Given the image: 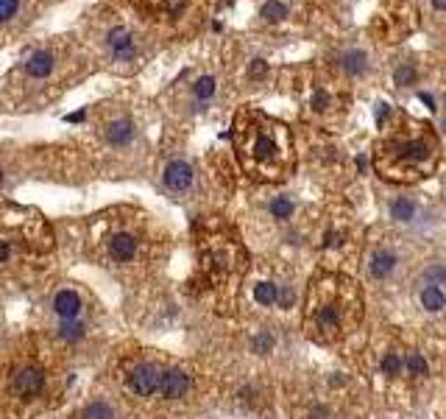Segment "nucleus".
Here are the masks:
<instances>
[{
	"label": "nucleus",
	"mask_w": 446,
	"mask_h": 419,
	"mask_svg": "<svg viewBox=\"0 0 446 419\" xmlns=\"http://www.w3.org/2000/svg\"><path fill=\"white\" fill-rule=\"evenodd\" d=\"M238 157L249 176L257 179H285L293 168V140L290 129L268 118L260 109H243L232 132Z\"/></svg>",
	"instance_id": "1"
},
{
	"label": "nucleus",
	"mask_w": 446,
	"mask_h": 419,
	"mask_svg": "<svg viewBox=\"0 0 446 419\" xmlns=\"http://www.w3.org/2000/svg\"><path fill=\"white\" fill-rule=\"evenodd\" d=\"M440 157L438 137L427 126L399 129L393 137H385L377 145L374 168L390 182H415L435 171Z\"/></svg>",
	"instance_id": "2"
},
{
	"label": "nucleus",
	"mask_w": 446,
	"mask_h": 419,
	"mask_svg": "<svg viewBox=\"0 0 446 419\" xmlns=\"http://www.w3.org/2000/svg\"><path fill=\"white\" fill-rule=\"evenodd\" d=\"M310 335L315 341H335L343 335V308L335 299H324L310 308Z\"/></svg>",
	"instance_id": "3"
},
{
	"label": "nucleus",
	"mask_w": 446,
	"mask_h": 419,
	"mask_svg": "<svg viewBox=\"0 0 446 419\" xmlns=\"http://www.w3.org/2000/svg\"><path fill=\"white\" fill-rule=\"evenodd\" d=\"M106 48L115 62H131L137 56V40L126 26H115L106 31Z\"/></svg>",
	"instance_id": "4"
},
{
	"label": "nucleus",
	"mask_w": 446,
	"mask_h": 419,
	"mask_svg": "<svg viewBox=\"0 0 446 419\" xmlns=\"http://www.w3.org/2000/svg\"><path fill=\"white\" fill-rule=\"evenodd\" d=\"M159 380H162V372L154 363H140L129 374V388L137 397H151L154 391H159Z\"/></svg>",
	"instance_id": "5"
},
{
	"label": "nucleus",
	"mask_w": 446,
	"mask_h": 419,
	"mask_svg": "<svg viewBox=\"0 0 446 419\" xmlns=\"http://www.w3.org/2000/svg\"><path fill=\"white\" fill-rule=\"evenodd\" d=\"M192 179H195V171H192V165H190L187 159H173V162H167L165 171H162V182H165V187L173 190V193L190 190V187H192Z\"/></svg>",
	"instance_id": "6"
},
{
	"label": "nucleus",
	"mask_w": 446,
	"mask_h": 419,
	"mask_svg": "<svg viewBox=\"0 0 446 419\" xmlns=\"http://www.w3.org/2000/svg\"><path fill=\"white\" fill-rule=\"evenodd\" d=\"M338 70L346 76V79H363L368 76L371 70V62H368V54L363 48H343L338 54Z\"/></svg>",
	"instance_id": "7"
},
{
	"label": "nucleus",
	"mask_w": 446,
	"mask_h": 419,
	"mask_svg": "<svg viewBox=\"0 0 446 419\" xmlns=\"http://www.w3.org/2000/svg\"><path fill=\"white\" fill-rule=\"evenodd\" d=\"M12 388H15V394H20V397H34V394H40V391L45 388V372L37 369V366H26V369H20V372L15 374Z\"/></svg>",
	"instance_id": "8"
},
{
	"label": "nucleus",
	"mask_w": 446,
	"mask_h": 419,
	"mask_svg": "<svg viewBox=\"0 0 446 419\" xmlns=\"http://www.w3.org/2000/svg\"><path fill=\"white\" fill-rule=\"evenodd\" d=\"M187 388H190V377H187L184 369H167V372H162L159 394H162L165 400H179V397L187 394Z\"/></svg>",
	"instance_id": "9"
},
{
	"label": "nucleus",
	"mask_w": 446,
	"mask_h": 419,
	"mask_svg": "<svg viewBox=\"0 0 446 419\" xmlns=\"http://www.w3.org/2000/svg\"><path fill=\"white\" fill-rule=\"evenodd\" d=\"M53 68H56V56L51 54V51H34L28 59H26V73L31 76V79H48L51 73H53Z\"/></svg>",
	"instance_id": "10"
},
{
	"label": "nucleus",
	"mask_w": 446,
	"mask_h": 419,
	"mask_svg": "<svg viewBox=\"0 0 446 419\" xmlns=\"http://www.w3.org/2000/svg\"><path fill=\"white\" fill-rule=\"evenodd\" d=\"M106 140H109L112 145H117V148L129 145V143L134 140V123H131V118L120 115V118L109 120V123H106Z\"/></svg>",
	"instance_id": "11"
},
{
	"label": "nucleus",
	"mask_w": 446,
	"mask_h": 419,
	"mask_svg": "<svg viewBox=\"0 0 446 419\" xmlns=\"http://www.w3.org/2000/svg\"><path fill=\"white\" fill-rule=\"evenodd\" d=\"M53 310L59 319H79L81 313V297L73 291V288H62L56 297H53Z\"/></svg>",
	"instance_id": "12"
},
{
	"label": "nucleus",
	"mask_w": 446,
	"mask_h": 419,
	"mask_svg": "<svg viewBox=\"0 0 446 419\" xmlns=\"http://www.w3.org/2000/svg\"><path fill=\"white\" fill-rule=\"evenodd\" d=\"M109 255H112L115 260H120V263L134 260V255H137V241H134V235H129V232L112 235V238H109Z\"/></svg>",
	"instance_id": "13"
},
{
	"label": "nucleus",
	"mask_w": 446,
	"mask_h": 419,
	"mask_svg": "<svg viewBox=\"0 0 446 419\" xmlns=\"http://www.w3.org/2000/svg\"><path fill=\"white\" fill-rule=\"evenodd\" d=\"M396 263H399V258L390 252V249H377L374 255H371V274L377 277V280H385V277H390L393 274V269H396Z\"/></svg>",
	"instance_id": "14"
},
{
	"label": "nucleus",
	"mask_w": 446,
	"mask_h": 419,
	"mask_svg": "<svg viewBox=\"0 0 446 419\" xmlns=\"http://www.w3.org/2000/svg\"><path fill=\"white\" fill-rule=\"evenodd\" d=\"M390 219H396V221H402V224L413 221V219H415V201L407 198V196L393 198V201H390Z\"/></svg>",
	"instance_id": "15"
},
{
	"label": "nucleus",
	"mask_w": 446,
	"mask_h": 419,
	"mask_svg": "<svg viewBox=\"0 0 446 419\" xmlns=\"http://www.w3.org/2000/svg\"><path fill=\"white\" fill-rule=\"evenodd\" d=\"M215 93H217L215 76H201V79L192 84V98H195V104H209V101L215 98Z\"/></svg>",
	"instance_id": "16"
},
{
	"label": "nucleus",
	"mask_w": 446,
	"mask_h": 419,
	"mask_svg": "<svg viewBox=\"0 0 446 419\" xmlns=\"http://www.w3.org/2000/svg\"><path fill=\"white\" fill-rule=\"evenodd\" d=\"M443 305H446L443 291H440L438 285H424V291H421V308L429 310V313H438V310H443Z\"/></svg>",
	"instance_id": "17"
},
{
	"label": "nucleus",
	"mask_w": 446,
	"mask_h": 419,
	"mask_svg": "<svg viewBox=\"0 0 446 419\" xmlns=\"http://www.w3.org/2000/svg\"><path fill=\"white\" fill-rule=\"evenodd\" d=\"M260 17L265 23H282L288 17V6L282 3V0H268V3L260 9Z\"/></svg>",
	"instance_id": "18"
},
{
	"label": "nucleus",
	"mask_w": 446,
	"mask_h": 419,
	"mask_svg": "<svg viewBox=\"0 0 446 419\" xmlns=\"http://www.w3.org/2000/svg\"><path fill=\"white\" fill-rule=\"evenodd\" d=\"M279 294H282V288L274 285V283H260V285L254 288V299H257L260 305H276V302H279Z\"/></svg>",
	"instance_id": "19"
},
{
	"label": "nucleus",
	"mask_w": 446,
	"mask_h": 419,
	"mask_svg": "<svg viewBox=\"0 0 446 419\" xmlns=\"http://www.w3.org/2000/svg\"><path fill=\"white\" fill-rule=\"evenodd\" d=\"M84 322H79V319H62V324H59V338H65V341H79L81 335H84Z\"/></svg>",
	"instance_id": "20"
},
{
	"label": "nucleus",
	"mask_w": 446,
	"mask_h": 419,
	"mask_svg": "<svg viewBox=\"0 0 446 419\" xmlns=\"http://www.w3.org/2000/svg\"><path fill=\"white\" fill-rule=\"evenodd\" d=\"M81 419H115V411H112V405H109V402L95 400V402H90V405L84 408Z\"/></svg>",
	"instance_id": "21"
},
{
	"label": "nucleus",
	"mask_w": 446,
	"mask_h": 419,
	"mask_svg": "<svg viewBox=\"0 0 446 419\" xmlns=\"http://www.w3.org/2000/svg\"><path fill=\"white\" fill-rule=\"evenodd\" d=\"M293 213H296V204H293L288 196H276V198L271 201V216H274V219L285 221V219H290Z\"/></svg>",
	"instance_id": "22"
},
{
	"label": "nucleus",
	"mask_w": 446,
	"mask_h": 419,
	"mask_svg": "<svg viewBox=\"0 0 446 419\" xmlns=\"http://www.w3.org/2000/svg\"><path fill=\"white\" fill-rule=\"evenodd\" d=\"M310 106H313L315 112H327V109L335 106V98H332V93H329L327 87H315L313 95H310Z\"/></svg>",
	"instance_id": "23"
},
{
	"label": "nucleus",
	"mask_w": 446,
	"mask_h": 419,
	"mask_svg": "<svg viewBox=\"0 0 446 419\" xmlns=\"http://www.w3.org/2000/svg\"><path fill=\"white\" fill-rule=\"evenodd\" d=\"M274 335L271 333H257L254 338H251V349L257 352V355H268V352H274Z\"/></svg>",
	"instance_id": "24"
},
{
	"label": "nucleus",
	"mask_w": 446,
	"mask_h": 419,
	"mask_svg": "<svg viewBox=\"0 0 446 419\" xmlns=\"http://www.w3.org/2000/svg\"><path fill=\"white\" fill-rule=\"evenodd\" d=\"M404 369H407L410 374H427L429 363L424 361V355H418V352H410V355L404 358Z\"/></svg>",
	"instance_id": "25"
},
{
	"label": "nucleus",
	"mask_w": 446,
	"mask_h": 419,
	"mask_svg": "<svg viewBox=\"0 0 446 419\" xmlns=\"http://www.w3.org/2000/svg\"><path fill=\"white\" fill-rule=\"evenodd\" d=\"M402 369H404V361H402L396 352H388V355L382 358V372H385V374L393 377V374H399Z\"/></svg>",
	"instance_id": "26"
},
{
	"label": "nucleus",
	"mask_w": 446,
	"mask_h": 419,
	"mask_svg": "<svg viewBox=\"0 0 446 419\" xmlns=\"http://www.w3.org/2000/svg\"><path fill=\"white\" fill-rule=\"evenodd\" d=\"M424 280H427V285H443L446 283V269L443 266H429L427 271H424Z\"/></svg>",
	"instance_id": "27"
},
{
	"label": "nucleus",
	"mask_w": 446,
	"mask_h": 419,
	"mask_svg": "<svg viewBox=\"0 0 446 419\" xmlns=\"http://www.w3.org/2000/svg\"><path fill=\"white\" fill-rule=\"evenodd\" d=\"M17 9H20V0H0V23L15 20Z\"/></svg>",
	"instance_id": "28"
},
{
	"label": "nucleus",
	"mask_w": 446,
	"mask_h": 419,
	"mask_svg": "<svg viewBox=\"0 0 446 419\" xmlns=\"http://www.w3.org/2000/svg\"><path fill=\"white\" fill-rule=\"evenodd\" d=\"M393 81H396L399 87H404V84H413V81H415V70H413L410 65H402V68L393 73Z\"/></svg>",
	"instance_id": "29"
},
{
	"label": "nucleus",
	"mask_w": 446,
	"mask_h": 419,
	"mask_svg": "<svg viewBox=\"0 0 446 419\" xmlns=\"http://www.w3.org/2000/svg\"><path fill=\"white\" fill-rule=\"evenodd\" d=\"M279 305H282V308H290V305H293V291H290V288H282V294H279Z\"/></svg>",
	"instance_id": "30"
},
{
	"label": "nucleus",
	"mask_w": 446,
	"mask_h": 419,
	"mask_svg": "<svg viewBox=\"0 0 446 419\" xmlns=\"http://www.w3.org/2000/svg\"><path fill=\"white\" fill-rule=\"evenodd\" d=\"M84 118H87V112H84V109H79V112H73V115H67L65 120H67V123H81Z\"/></svg>",
	"instance_id": "31"
},
{
	"label": "nucleus",
	"mask_w": 446,
	"mask_h": 419,
	"mask_svg": "<svg viewBox=\"0 0 446 419\" xmlns=\"http://www.w3.org/2000/svg\"><path fill=\"white\" fill-rule=\"evenodd\" d=\"M418 98H421V101H424V104H427V106H429V112H432V109H435V101H432V95H427V93H421V95H418Z\"/></svg>",
	"instance_id": "32"
},
{
	"label": "nucleus",
	"mask_w": 446,
	"mask_h": 419,
	"mask_svg": "<svg viewBox=\"0 0 446 419\" xmlns=\"http://www.w3.org/2000/svg\"><path fill=\"white\" fill-rule=\"evenodd\" d=\"M6 260H9V246L0 244V263H6Z\"/></svg>",
	"instance_id": "33"
},
{
	"label": "nucleus",
	"mask_w": 446,
	"mask_h": 419,
	"mask_svg": "<svg viewBox=\"0 0 446 419\" xmlns=\"http://www.w3.org/2000/svg\"><path fill=\"white\" fill-rule=\"evenodd\" d=\"M432 9L435 12H446V0H432Z\"/></svg>",
	"instance_id": "34"
},
{
	"label": "nucleus",
	"mask_w": 446,
	"mask_h": 419,
	"mask_svg": "<svg viewBox=\"0 0 446 419\" xmlns=\"http://www.w3.org/2000/svg\"><path fill=\"white\" fill-rule=\"evenodd\" d=\"M6 182V173H3V168H0V184H3Z\"/></svg>",
	"instance_id": "35"
},
{
	"label": "nucleus",
	"mask_w": 446,
	"mask_h": 419,
	"mask_svg": "<svg viewBox=\"0 0 446 419\" xmlns=\"http://www.w3.org/2000/svg\"><path fill=\"white\" fill-rule=\"evenodd\" d=\"M440 129H443V132H446V118H443V120H440Z\"/></svg>",
	"instance_id": "36"
}]
</instances>
